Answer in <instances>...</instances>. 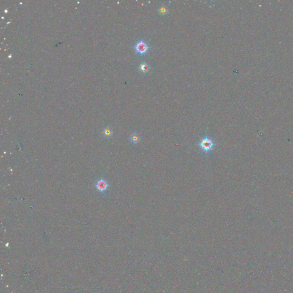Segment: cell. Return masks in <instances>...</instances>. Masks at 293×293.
Masks as SVG:
<instances>
[{
	"instance_id": "cell-1",
	"label": "cell",
	"mask_w": 293,
	"mask_h": 293,
	"mask_svg": "<svg viewBox=\"0 0 293 293\" xmlns=\"http://www.w3.org/2000/svg\"><path fill=\"white\" fill-rule=\"evenodd\" d=\"M198 148L205 154L208 155L215 150L216 144L208 136H205L201 138L200 142L197 144Z\"/></svg>"
},
{
	"instance_id": "cell-2",
	"label": "cell",
	"mask_w": 293,
	"mask_h": 293,
	"mask_svg": "<svg viewBox=\"0 0 293 293\" xmlns=\"http://www.w3.org/2000/svg\"><path fill=\"white\" fill-rule=\"evenodd\" d=\"M149 49L150 48L148 46L147 44L143 40L139 41L136 44L135 46L136 52H137L140 55H144L146 54L148 52Z\"/></svg>"
},
{
	"instance_id": "cell-3",
	"label": "cell",
	"mask_w": 293,
	"mask_h": 293,
	"mask_svg": "<svg viewBox=\"0 0 293 293\" xmlns=\"http://www.w3.org/2000/svg\"><path fill=\"white\" fill-rule=\"evenodd\" d=\"M95 187L100 193H105L108 189L110 185L103 178H100L96 183Z\"/></svg>"
},
{
	"instance_id": "cell-4",
	"label": "cell",
	"mask_w": 293,
	"mask_h": 293,
	"mask_svg": "<svg viewBox=\"0 0 293 293\" xmlns=\"http://www.w3.org/2000/svg\"><path fill=\"white\" fill-rule=\"evenodd\" d=\"M129 140L131 142V143L134 144H137L140 142L141 137L138 133L136 132H133L130 135Z\"/></svg>"
},
{
	"instance_id": "cell-5",
	"label": "cell",
	"mask_w": 293,
	"mask_h": 293,
	"mask_svg": "<svg viewBox=\"0 0 293 293\" xmlns=\"http://www.w3.org/2000/svg\"><path fill=\"white\" fill-rule=\"evenodd\" d=\"M102 134L105 138L109 139H111V137L113 136V130L111 127H110L109 126H107V127H105L103 129Z\"/></svg>"
},
{
	"instance_id": "cell-6",
	"label": "cell",
	"mask_w": 293,
	"mask_h": 293,
	"mask_svg": "<svg viewBox=\"0 0 293 293\" xmlns=\"http://www.w3.org/2000/svg\"><path fill=\"white\" fill-rule=\"evenodd\" d=\"M139 71L143 73H148L150 69V65L145 62H143L141 64H140L139 66Z\"/></svg>"
},
{
	"instance_id": "cell-7",
	"label": "cell",
	"mask_w": 293,
	"mask_h": 293,
	"mask_svg": "<svg viewBox=\"0 0 293 293\" xmlns=\"http://www.w3.org/2000/svg\"><path fill=\"white\" fill-rule=\"evenodd\" d=\"M159 13L161 15V16H164L166 15L168 13V9L166 5H161L159 7L158 9Z\"/></svg>"
}]
</instances>
